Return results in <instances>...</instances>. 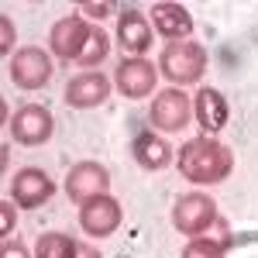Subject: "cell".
Wrapping results in <instances>:
<instances>
[{"label":"cell","instance_id":"cell-1","mask_svg":"<svg viewBox=\"0 0 258 258\" xmlns=\"http://www.w3.org/2000/svg\"><path fill=\"white\" fill-rule=\"evenodd\" d=\"M179 172L197 182V186H214V182H224L234 169V155L224 141L210 138V135H197L189 138L182 148H179Z\"/></svg>","mask_w":258,"mask_h":258},{"label":"cell","instance_id":"cell-2","mask_svg":"<svg viewBox=\"0 0 258 258\" xmlns=\"http://www.w3.org/2000/svg\"><path fill=\"white\" fill-rule=\"evenodd\" d=\"M207 69V52L200 41H169L162 48V59H159V73L169 83L176 86H189V83H200Z\"/></svg>","mask_w":258,"mask_h":258},{"label":"cell","instance_id":"cell-3","mask_svg":"<svg viewBox=\"0 0 258 258\" xmlns=\"http://www.w3.org/2000/svg\"><path fill=\"white\" fill-rule=\"evenodd\" d=\"M172 224H176L179 234L203 238V231L210 224H217V203L207 193H182L172 207Z\"/></svg>","mask_w":258,"mask_h":258},{"label":"cell","instance_id":"cell-4","mask_svg":"<svg viewBox=\"0 0 258 258\" xmlns=\"http://www.w3.org/2000/svg\"><path fill=\"white\" fill-rule=\"evenodd\" d=\"M107 193H110V172L100 162H80V165L69 169V176H66V197L73 200V203L86 207L90 200L107 197Z\"/></svg>","mask_w":258,"mask_h":258},{"label":"cell","instance_id":"cell-5","mask_svg":"<svg viewBox=\"0 0 258 258\" xmlns=\"http://www.w3.org/2000/svg\"><path fill=\"white\" fill-rule=\"evenodd\" d=\"M193 120V103L186 93H179L176 86L162 90L159 97L152 100V110H148V124L159 127V131H182L186 124Z\"/></svg>","mask_w":258,"mask_h":258},{"label":"cell","instance_id":"cell-6","mask_svg":"<svg viewBox=\"0 0 258 258\" xmlns=\"http://www.w3.org/2000/svg\"><path fill=\"white\" fill-rule=\"evenodd\" d=\"M11 80L21 90H41L45 83L52 80V59H48V52H41L38 45H28V48L14 52V59H11Z\"/></svg>","mask_w":258,"mask_h":258},{"label":"cell","instance_id":"cell-7","mask_svg":"<svg viewBox=\"0 0 258 258\" xmlns=\"http://www.w3.org/2000/svg\"><path fill=\"white\" fill-rule=\"evenodd\" d=\"M11 197H14V203L24 207V210H38V207H45L48 200L55 197V182H52V176H48L45 169L28 165V169H21L18 176H14Z\"/></svg>","mask_w":258,"mask_h":258},{"label":"cell","instance_id":"cell-8","mask_svg":"<svg viewBox=\"0 0 258 258\" xmlns=\"http://www.w3.org/2000/svg\"><path fill=\"white\" fill-rule=\"evenodd\" d=\"M52 127L55 120L48 114V107L41 103H24L18 114L11 117V138L18 145H45L52 138Z\"/></svg>","mask_w":258,"mask_h":258},{"label":"cell","instance_id":"cell-9","mask_svg":"<svg viewBox=\"0 0 258 258\" xmlns=\"http://www.w3.org/2000/svg\"><path fill=\"white\" fill-rule=\"evenodd\" d=\"M90 35H93V28H90L83 18L73 14V18L55 21V28H52V35H48V45H52V52H55L62 62H80Z\"/></svg>","mask_w":258,"mask_h":258},{"label":"cell","instance_id":"cell-10","mask_svg":"<svg viewBox=\"0 0 258 258\" xmlns=\"http://www.w3.org/2000/svg\"><path fill=\"white\" fill-rule=\"evenodd\" d=\"M120 217H124L120 203L107 193V197L90 200V203L80 210V227L90 234V238H110V234L120 227Z\"/></svg>","mask_w":258,"mask_h":258},{"label":"cell","instance_id":"cell-11","mask_svg":"<svg viewBox=\"0 0 258 258\" xmlns=\"http://www.w3.org/2000/svg\"><path fill=\"white\" fill-rule=\"evenodd\" d=\"M155 80H159V69L155 62L141 59V55H131L127 62L117 66V90L127 100H141L155 90Z\"/></svg>","mask_w":258,"mask_h":258},{"label":"cell","instance_id":"cell-12","mask_svg":"<svg viewBox=\"0 0 258 258\" xmlns=\"http://www.w3.org/2000/svg\"><path fill=\"white\" fill-rule=\"evenodd\" d=\"M110 97V80L103 73H80L73 76L69 86H66V103L76 107V110H90V107H100L103 100Z\"/></svg>","mask_w":258,"mask_h":258},{"label":"cell","instance_id":"cell-13","mask_svg":"<svg viewBox=\"0 0 258 258\" xmlns=\"http://www.w3.org/2000/svg\"><path fill=\"white\" fill-rule=\"evenodd\" d=\"M193 110H197V124L203 135H217V131H224L227 127V117H231V107H227V100H224V93L220 90H214V86H203L197 93V103H193Z\"/></svg>","mask_w":258,"mask_h":258},{"label":"cell","instance_id":"cell-14","mask_svg":"<svg viewBox=\"0 0 258 258\" xmlns=\"http://www.w3.org/2000/svg\"><path fill=\"white\" fill-rule=\"evenodd\" d=\"M152 28L165 35L169 41H186L193 35V18H189V11L182 7V4H169V0H162L152 7Z\"/></svg>","mask_w":258,"mask_h":258},{"label":"cell","instance_id":"cell-15","mask_svg":"<svg viewBox=\"0 0 258 258\" xmlns=\"http://www.w3.org/2000/svg\"><path fill=\"white\" fill-rule=\"evenodd\" d=\"M117 38L120 45L131 52V55H141V52H148V45H152V24L148 18L141 14L138 7H127L124 14L117 18Z\"/></svg>","mask_w":258,"mask_h":258},{"label":"cell","instance_id":"cell-16","mask_svg":"<svg viewBox=\"0 0 258 258\" xmlns=\"http://www.w3.org/2000/svg\"><path fill=\"white\" fill-rule=\"evenodd\" d=\"M135 162L141 169H148V172H159V169H165L172 162V148H169L165 138L152 135V131H141L135 138Z\"/></svg>","mask_w":258,"mask_h":258},{"label":"cell","instance_id":"cell-17","mask_svg":"<svg viewBox=\"0 0 258 258\" xmlns=\"http://www.w3.org/2000/svg\"><path fill=\"white\" fill-rule=\"evenodd\" d=\"M80 241H73L69 234H41L35 258H76Z\"/></svg>","mask_w":258,"mask_h":258},{"label":"cell","instance_id":"cell-18","mask_svg":"<svg viewBox=\"0 0 258 258\" xmlns=\"http://www.w3.org/2000/svg\"><path fill=\"white\" fill-rule=\"evenodd\" d=\"M107 52H110V38L100 28H93V35H90V41H86V48L80 55V66H86V73H93V66H100L107 59Z\"/></svg>","mask_w":258,"mask_h":258},{"label":"cell","instance_id":"cell-19","mask_svg":"<svg viewBox=\"0 0 258 258\" xmlns=\"http://www.w3.org/2000/svg\"><path fill=\"white\" fill-rule=\"evenodd\" d=\"M182 258H224V244L210 238H193L182 248Z\"/></svg>","mask_w":258,"mask_h":258},{"label":"cell","instance_id":"cell-20","mask_svg":"<svg viewBox=\"0 0 258 258\" xmlns=\"http://www.w3.org/2000/svg\"><path fill=\"white\" fill-rule=\"evenodd\" d=\"M14 207H11V200H0V234L4 241H11V231H14Z\"/></svg>","mask_w":258,"mask_h":258},{"label":"cell","instance_id":"cell-21","mask_svg":"<svg viewBox=\"0 0 258 258\" xmlns=\"http://www.w3.org/2000/svg\"><path fill=\"white\" fill-rule=\"evenodd\" d=\"M83 14H90V18H107L110 11H114V4H107V0H97V4H80Z\"/></svg>","mask_w":258,"mask_h":258},{"label":"cell","instance_id":"cell-22","mask_svg":"<svg viewBox=\"0 0 258 258\" xmlns=\"http://www.w3.org/2000/svg\"><path fill=\"white\" fill-rule=\"evenodd\" d=\"M0 258H31V255H28V248H24L21 241H4V248H0Z\"/></svg>","mask_w":258,"mask_h":258},{"label":"cell","instance_id":"cell-23","mask_svg":"<svg viewBox=\"0 0 258 258\" xmlns=\"http://www.w3.org/2000/svg\"><path fill=\"white\" fill-rule=\"evenodd\" d=\"M0 28H4V41H0V52L7 55V52H11V45H14V24H11L7 18H0Z\"/></svg>","mask_w":258,"mask_h":258},{"label":"cell","instance_id":"cell-24","mask_svg":"<svg viewBox=\"0 0 258 258\" xmlns=\"http://www.w3.org/2000/svg\"><path fill=\"white\" fill-rule=\"evenodd\" d=\"M76 258H103L97 251V248H90V244H80V251H76Z\"/></svg>","mask_w":258,"mask_h":258}]
</instances>
